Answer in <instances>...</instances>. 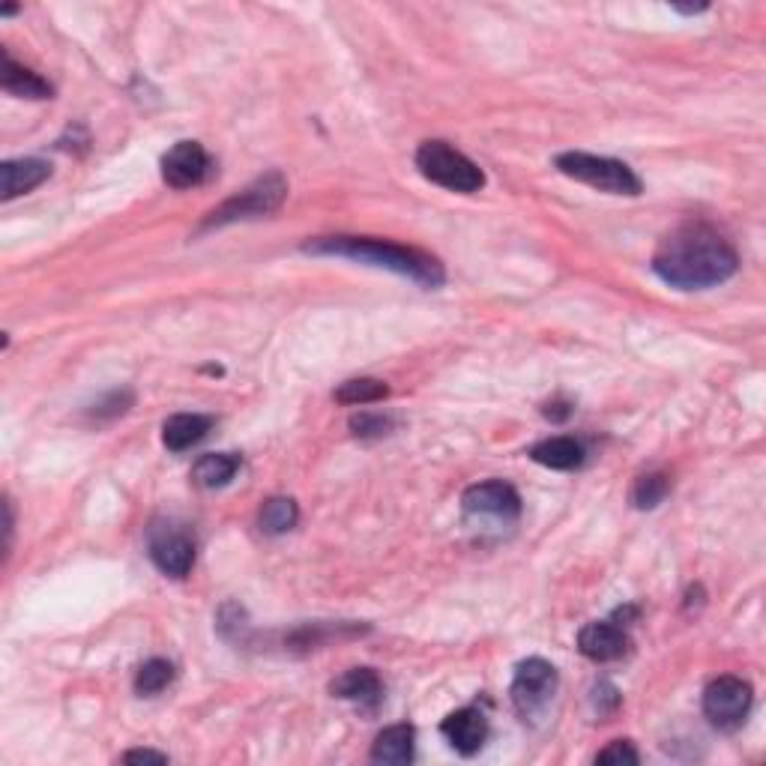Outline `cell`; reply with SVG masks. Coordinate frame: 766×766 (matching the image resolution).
<instances>
[{
    "mask_svg": "<svg viewBox=\"0 0 766 766\" xmlns=\"http://www.w3.org/2000/svg\"><path fill=\"white\" fill-rule=\"evenodd\" d=\"M736 249L710 225H683L662 240L652 273L677 290H706L736 273Z\"/></svg>",
    "mask_w": 766,
    "mask_h": 766,
    "instance_id": "6da1fadb",
    "label": "cell"
},
{
    "mask_svg": "<svg viewBox=\"0 0 766 766\" xmlns=\"http://www.w3.org/2000/svg\"><path fill=\"white\" fill-rule=\"evenodd\" d=\"M302 252L309 255H330V258H351L360 264H372V267L390 269L398 273L404 279L416 281L423 288H440L446 279L444 264L432 255H425L411 246H398L390 240H372V237H318L302 246Z\"/></svg>",
    "mask_w": 766,
    "mask_h": 766,
    "instance_id": "7a4b0ae2",
    "label": "cell"
},
{
    "mask_svg": "<svg viewBox=\"0 0 766 766\" xmlns=\"http://www.w3.org/2000/svg\"><path fill=\"white\" fill-rule=\"evenodd\" d=\"M416 168L425 180L461 195H474L486 187L482 168L446 141H423L416 150Z\"/></svg>",
    "mask_w": 766,
    "mask_h": 766,
    "instance_id": "3957f363",
    "label": "cell"
},
{
    "mask_svg": "<svg viewBox=\"0 0 766 766\" xmlns=\"http://www.w3.org/2000/svg\"><path fill=\"white\" fill-rule=\"evenodd\" d=\"M554 166H557L560 174L572 177L578 183H587V187L599 189V192H608V195H641L638 174L626 162L611 159V156H593L572 150V153H560L554 159Z\"/></svg>",
    "mask_w": 766,
    "mask_h": 766,
    "instance_id": "277c9868",
    "label": "cell"
},
{
    "mask_svg": "<svg viewBox=\"0 0 766 766\" xmlns=\"http://www.w3.org/2000/svg\"><path fill=\"white\" fill-rule=\"evenodd\" d=\"M288 195V183L279 171H269L267 177H258L252 187H246L240 195L228 198L219 210H213L204 222V228H219L228 225L237 219H258L267 213H276L281 208V201Z\"/></svg>",
    "mask_w": 766,
    "mask_h": 766,
    "instance_id": "5b68a950",
    "label": "cell"
},
{
    "mask_svg": "<svg viewBox=\"0 0 766 766\" xmlns=\"http://www.w3.org/2000/svg\"><path fill=\"white\" fill-rule=\"evenodd\" d=\"M560 677L557 668L545 659H528L515 668V677H512V704H515L518 715L524 722H533L539 715L545 713L557 694Z\"/></svg>",
    "mask_w": 766,
    "mask_h": 766,
    "instance_id": "8992f818",
    "label": "cell"
},
{
    "mask_svg": "<svg viewBox=\"0 0 766 766\" xmlns=\"http://www.w3.org/2000/svg\"><path fill=\"white\" fill-rule=\"evenodd\" d=\"M147 554L168 578H187L195 566V539L177 521H153L147 530Z\"/></svg>",
    "mask_w": 766,
    "mask_h": 766,
    "instance_id": "52a82bcc",
    "label": "cell"
},
{
    "mask_svg": "<svg viewBox=\"0 0 766 766\" xmlns=\"http://www.w3.org/2000/svg\"><path fill=\"white\" fill-rule=\"evenodd\" d=\"M752 685L740 677H719L704 689V715L719 731H736L752 713Z\"/></svg>",
    "mask_w": 766,
    "mask_h": 766,
    "instance_id": "ba28073f",
    "label": "cell"
},
{
    "mask_svg": "<svg viewBox=\"0 0 766 766\" xmlns=\"http://www.w3.org/2000/svg\"><path fill=\"white\" fill-rule=\"evenodd\" d=\"M461 509L467 518H491L498 524H512L521 515V498L509 482L491 479V482H479L470 486L461 498Z\"/></svg>",
    "mask_w": 766,
    "mask_h": 766,
    "instance_id": "9c48e42d",
    "label": "cell"
},
{
    "mask_svg": "<svg viewBox=\"0 0 766 766\" xmlns=\"http://www.w3.org/2000/svg\"><path fill=\"white\" fill-rule=\"evenodd\" d=\"M210 174V156L198 141H177L162 156V180L171 189L201 187Z\"/></svg>",
    "mask_w": 766,
    "mask_h": 766,
    "instance_id": "30bf717a",
    "label": "cell"
},
{
    "mask_svg": "<svg viewBox=\"0 0 766 766\" xmlns=\"http://www.w3.org/2000/svg\"><path fill=\"white\" fill-rule=\"evenodd\" d=\"M440 734L446 743L456 748L458 755L474 757L488 740V719L477 706H461L456 713H449L440 725Z\"/></svg>",
    "mask_w": 766,
    "mask_h": 766,
    "instance_id": "8fae6325",
    "label": "cell"
},
{
    "mask_svg": "<svg viewBox=\"0 0 766 766\" xmlns=\"http://www.w3.org/2000/svg\"><path fill=\"white\" fill-rule=\"evenodd\" d=\"M578 650L591 662H617L629 652V635L614 620L587 623L578 632Z\"/></svg>",
    "mask_w": 766,
    "mask_h": 766,
    "instance_id": "7c38bea8",
    "label": "cell"
},
{
    "mask_svg": "<svg viewBox=\"0 0 766 766\" xmlns=\"http://www.w3.org/2000/svg\"><path fill=\"white\" fill-rule=\"evenodd\" d=\"M52 177V166L45 159H10L0 166V198L12 201V198L28 195L36 187H42Z\"/></svg>",
    "mask_w": 766,
    "mask_h": 766,
    "instance_id": "4fadbf2b",
    "label": "cell"
},
{
    "mask_svg": "<svg viewBox=\"0 0 766 766\" xmlns=\"http://www.w3.org/2000/svg\"><path fill=\"white\" fill-rule=\"evenodd\" d=\"M330 692L336 694V698H342V701H353V704H363V706H377L381 704L383 683L372 668H351V671L342 673L339 680H332Z\"/></svg>",
    "mask_w": 766,
    "mask_h": 766,
    "instance_id": "5bb4252c",
    "label": "cell"
},
{
    "mask_svg": "<svg viewBox=\"0 0 766 766\" xmlns=\"http://www.w3.org/2000/svg\"><path fill=\"white\" fill-rule=\"evenodd\" d=\"M416 752V731L411 725H393L377 734L372 746V760L374 764H390L402 766L414 760Z\"/></svg>",
    "mask_w": 766,
    "mask_h": 766,
    "instance_id": "9a60e30c",
    "label": "cell"
},
{
    "mask_svg": "<svg viewBox=\"0 0 766 766\" xmlns=\"http://www.w3.org/2000/svg\"><path fill=\"white\" fill-rule=\"evenodd\" d=\"M530 458L536 465L549 467V470H578L587 453L575 437H549V440H542V444L530 449Z\"/></svg>",
    "mask_w": 766,
    "mask_h": 766,
    "instance_id": "2e32d148",
    "label": "cell"
},
{
    "mask_svg": "<svg viewBox=\"0 0 766 766\" xmlns=\"http://www.w3.org/2000/svg\"><path fill=\"white\" fill-rule=\"evenodd\" d=\"M210 428H213V419H210V416L174 414L162 425V444H166L171 453H183L189 446L201 444V440L210 435Z\"/></svg>",
    "mask_w": 766,
    "mask_h": 766,
    "instance_id": "e0dca14e",
    "label": "cell"
},
{
    "mask_svg": "<svg viewBox=\"0 0 766 766\" xmlns=\"http://www.w3.org/2000/svg\"><path fill=\"white\" fill-rule=\"evenodd\" d=\"M0 82H3L7 94L19 96V99H52L54 94L52 84L40 78L36 73H31V70L19 66L10 54H3V75H0Z\"/></svg>",
    "mask_w": 766,
    "mask_h": 766,
    "instance_id": "ac0fdd59",
    "label": "cell"
},
{
    "mask_svg": "<svg viewBox=\"0 0 766 766\" xmlns=\"http://www.w3.org/2000/svg\"><path fill=\"white\" fill-rule=\"evenodd\" d=\"M240 467H243V461H240L237 453H210V456L198 458L195 467H192V479L201 488H225L231 479L237 477Z\"/></svg>",
    "mask_w": 766,
    "mask_h": 766,
    "instance_id": "d6986e66",
    "label": "cell"
},
{
    "mask_svg": "<svg viewBox=\"0 0 766 766\" xmlns=\"http://www.w3.org/2000/svg\"><path fill=\"white\" fill-rule=\"evenodd\" d=\"M297 518H300V509L290 498H269L258 512V528L267 533V536H281L288 530L297 528Z\"/></svg>",
    "mask_w": 766,
    "mask_h": 766,
    "instance_id": "ffe728a7",
    "label": "cell"
},
{
    "mask_svg": "<svg viewBox=\"0 0 766 766\" xmlns=\"http://www.w3.org/2000/svg\"><path fill=\"white\" fill-rule=\"evenodd\" d=\"M174 683V664L168 659H150L135 673V692L141 698H153V694L166 692Z\"/></svg>",
    "mask_w": 766,
    "mask_h": 766,
    "instance_id": "44dd1931",
    "label": "cell"
},
{
    "mask_svg": "<svg viewBox=\"0 0 766 766\" xmlns=\"http://www.w3.org/2000/svg\"><path fill=\"white\" fill-rule=\"evenodd\" d=\"M671 494V477L662 470H652L635 479L632 486V507L635 509H656Z\"/></svg>",
    "mask_w": 766,
    "mask_h": 766,
    "instance_id": "7402d4cb",
    "label": "cell"
},
{
    "mask_svg": "<svg viewBox=\"0 0 766 766\" xmlns=\"http://www.w3.org/2000/svg\"><path fill=\"white\" fill-rule=\"evenodd\" d=\"M390 395V386L383 381H374V377H353V381H344L339 390H336V402L339 404H374L383 402Z\"/></svg>",
    "mask_w": 766,
    "mask_h": 766,
    "instance_id": "603a6c76",
    "label": "cell"
},
{
    "mask_svg": "<svg viewBox=\"0 0 766 766\" xmlns=\"http://www.w3.org/2000/svg\"><path fill=\"white\" fill-rule=\"evenodd\" d=\"M351 428L357 437H383L393 428V423L381 414H360L351 419Z\"/></svg>",
    "mask_w": 766,
    "mask_h": 766,
    "instance_id": "cb8c5ba5",
    "label": "cell"
},
{
    "mask_svg": "<svg viewBox=\"0 0 766 766\" xmlns=\"http://www.w3.org/2000/svg\"><path fill=\"white\" fill-rule=\"evenodd\" d=\"M638 760H641V755L626 740H614L611 746L602 748L599 755H596V764H638Z\"/></svg>",
    "mask_w": 766,
    "mask_h": 766,
    "instance_id": "d4e9b609",
    "label": "cell"
},
{
    "mask_svg": "<svg viewBox=\"0 0 766 766\" xmlns=\"http://www.w3.org/2000/svg\"><path fill=\"white\" fill-rule=\"evenodd\" d=\"M126 764H145V760H153V764H168V755L162 752H147V748H138V752H126Z\"/></svg>",
    "mask_w": 766,
    "mask_h": 766,
    "instance_id": "484cf974",
    "label": "cell"
},
{
    "mask_svg": "<svg viewBox=\"0 0 766 766\" xmlns=\"http://www.w3.org/2000/svg\"><path fill=\"white\" fill-rule=\"evenodd\" d=\"M677 12H685V15H694V12H704L706 7H673Z\"/></svg>",
    "mask_w": 766,
    "mask_h": 766,
    "instance_id": "4316f807",
    "label": "cell"
}]
</instances>
